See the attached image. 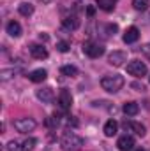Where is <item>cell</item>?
Wrapping results in <instances>:
<instances>
[{"label": "cell", "instance_id": "7402d4cb", "mask_svg": "<svg viewBox=\"0 0 150 151\" xmlns=\"http://www.w3.org/2000/svg\"><path fill=\"white\" fill-rule=\"evenodd\" d=\"M60 72L64 76H69V77H73V76L78 74V69H76L74 65H64L62 69H60Z\"/></svg>", "mask_w": 150, "mask_h": 151}, {"label": "cell", "instance_id": "9a60e30c", "mask_svg": "<svg viewBox=\"0 0 150 151\" xmlns=\"http://www.w3.org/2000/svg\"><path fill=\"white\" fill-rule=\"evenodd\" d=\"M62 23H64V28H67V30H76V28L79 27V19H78V16H67Z\"/></svg>", "mask_w": 150, "mask_h": 151}, {"label": "cell", "instance_id": "8992f818", "mask_svg": "<svg viewBox=\"0 0 150 151\" xmlns=\"http://www.w3.org/2000/svg\"><path fill=\"white\" fill-rule=\"evenodd\" d=\"M108 62L113 67H122L127 62V53H124V51H113L111 55L108 56Z\"/></svg>", "mask_w": 150, "mask_h": 151}, {"label": "cell", "instance_id": "52a82bcc", "mask_svg": "<svg viewBox=\"0 0 150 151\" xmlns=\"http://www.w3.org/2000/svg\"><path fill=\"white\" fill-rule=\"evenodd\" d=\"M71 104H73V95H71V91H69V90H60V93H58V106H60L62 109H69Z\"/></svg>", "mask_w": 150, "mask_h": 151}, {"label": "cell", "instance_id": "83f0119b", "mask_svg": "<svg viewBox=\"0 0 150 151\" xmlns=\"http://www.w3.org/2000/svg\"><path fill=\"white\" fill-rule=\"evenodd\" d=\"M106 28H108V34H115V32L118 30V27H117V25H108Z\"/></svg>", "mask_w": 150, "mask_h": 151}, {"label": "cell", "instance_id": "44dd1931", "mask_svg": "<svg viewBox=\"0 0 150 151\" xmlns=\"http://www.w3.org/2000/svg\"><path fill=\"white\" fill-rule=\"evenodd\" d=\"M18 72H20L18 69H4V70L0 72V79H2V81H7V79H11L12 76H16Z\"/></svg>", "mask_w": 150, "mask_h": 151}, {"label": "cell", "instance_id": "277c9868", "mask_svg": "<svg viewBox=\"0 0 150 151\" xmlns=\"http://www.w3.org/2000/svg\"><path fill=\"white\" fill-rule=\"evenodd\" d=\"M104 46H101V44H95V42H87V44H83V53L88 56V58H99V56H103L104 55Z\"/></svg>", "mask_w": 150, "mask_h": 151}, {"label": "cell", "instance_id": "ba28073f", "mask_svg": "<svg viewBox=\"0 0 150 151\" xmlns=\"http://www.w3.org/2000/svg\"><path fill=\"white\" fill-rule=\"evenodd\" d=\"M36 95H37V99L42 102V104H51L53 99H55V93H53L51 88H41V90H37Z\"/></svg>", "mask_w": 150, "mask_h": 151}, {"label": "cell", "instance_id": "f546056e", "mask_svg": "<svg viewBox=\"0 0 150 151\" xmlns=\"http://www.w3.org/2000/svg\"><path fill=\"white\" fill-rule=\"evenodd\" d=\"M39 37H41V40H48V35H46V34H41Z\"/></svg>", "mask_w": 150, "mask_h": 151}, {"label": "cell", "instance_id": "4fadbf2b", "mask_svg": "<svg viewBox=\"0 0 150 151\" xmlns=\"http://www.w3.org/2000/svg\"><path fill=\"white\" fill-rule=\"evenodd\" d=\"M46 76H48V72H46L44 69H36V70H32V72L28 74V79H30L32 83H42V81L46 79Z\"/></svg>", "mask_w": 150, "mask_h": 151}, {"label": "cell", "instance_id": "5b68a950", "mask_svg": "<svg viewBox=\"0 0 150 151\" xmlns=\"http://www.w3.org/2000/svg\"><path fill=\"white\" fill-rule=\"evenodd\" d=\"M14 128L20 132V134H28L36 128V121L32 118H20L14 121Z\"/></svg>", "mask_w": 150, "mask_h": 151}, {"label": "cell", "instance_id": "d4e9b609", "mask_svg": "<svg viewBox=\"0 0 150 151\" xmlns=\"http://www.w3.org/2000/svg\"><path fill=\"white\" fill-rule=\"evenodd\" d=\"M7 151H21V144L18 141H11L7 144Z\"/></svg>", "mask_w": 150, "mask_h": 151}, {"label": "cell", "instance_id": "6da1fadb", "mask_svg": "<svg viewBox=\"0 0 150 151\" xmlns=\"http://www.w3.org/2000/svg\"><path fill=\"white\" fill-rule=\"evenodd\" d=\"M124 84H125L124 77L118 76V74L104 76V77L101 79V86H103V90H106V91H110V93H117L118 90H122Z\"/></svg>", "mask_w": 150, "mask_h": 151}, {"label": "cell", "instance_id": "4dcf8cb0", "mask_svg": "<svg viewBox=\"0 0 150 151\" xmlns=\"http://www.w3.org/2000/svg\"><path fill=\"white\" fill-rule=\"evenodd\" d=\"M136 151H145V150H143V148H138V150H136Z\"/></svg>", "mask_w": 150, "mask_h": 151}, {"label": "cell", "instance_id": "1f68e13d", "mask_svg": "<svg viewBox=\"0 0 150 151\" xmlns=\"http://www.w3.org/2000/svg\"><path fill=\"white\" fill-rule=\"evenodd\" d=\"M41 2H46V4H48V2H51V0H41Z\"/></svg>", "mask_w": 150, "mask_h": 151}, {"label": "cell", "instance_id": "2e32d148", "mask_svg": "<svg viewBox=\"0 0 150 151\" xmlns=\"http://www.w3.org/2000/svg\"><path fill=\"white\" fill-rule=\"evenodd\" d=\"M18 12L21 14V16H32L34 14V5H30L28 2H21L20 5H18Z\"/></svg>", "mask_w": 150, "mask_h": 151}, {"label": "cell", "instance_id": "8fae6325", "mask_svg": "<svg viewBox=\"0 0 150 151\" xmlns=\"http://www.w3.org/2000/svg\"><path fill=\"white\" fill-rule=\"evenodd\" d=\"M140 39V30L136 28V27H129L127 30H125V34H124V42L125 44H133V42H136Z\"/></svg>", "mask_w": 150, "mask_h": 151}, {"label": "cell", "instance_id": "ffe728a7", "mask_svg": "<svg viewBox=\"0 0 150 151\" xmlns=\"http://www.w3.org/2000/svg\"><path fill=\"white\" fill-rule=\"evenodd\" d=\"M150 5L149 0H133V7L136 9V11H147Z\"/></svg>", "mask_w": 150, "mask_h": 151}, {"label": "cell", "instance_id": "9c48e42d", "mask_svg": "<svg viewBox=\"0 0 150 151\" xmlns=\"http://www.w3.org/2000/svg\"><path fill=\"white\" fill-rule=\"evenodd\" d=\"M117 148L120 151H131L134 148V139L131 135H122L118 141H117Z\"/></svg>", "mask_w": 150, "mask_h": 151}, {"label": "cell", "instance_id": "30bf717a", "mask_svg": "<svg viewBox=\"0 0 150 151\" xmlns=\"http://www.w3.org/2000/svg\"><path fill=\"white\" fill-rule=\"evenodd\" d=\"M30 55L36 60H44V58H48V49L41 44H32L30 46Z\"/></svg>", "mask_w": 150, "mask_h": 151}, {"label": "cell", "instance_id": "e0dca14e", "mask_svg": "<svg viewBox=\"0 0 150 151\" xmlns=\"http://www.w3.org/2000/svg\"><path fill=\"white\" fill-rule=\"evenodd\" d=\"M124 127H125V128H127V127H129V128H133V130H134V132H136L138 135H141V137H143V135L147 134L145 127H143L141 123H136V121H129V123L125 121V123H124Z\"/></svg>", "mask_w": 150, "mask_h": 151}, {"label": "cell", "instance_id": "d6986e66", "mask_svg": "<svg viewBox=\"0 0 150 151\" xmlns=\"http://www.w3.org/2000/svg\"><path fill=\"white\" fill-rule=\"evenodd\" d=\"M97 2V5H99V9H103V11H106V12H110L115 9V4L118 2V0H95Z\"/></svg>", "mask_w": 150, "mask_h": 151}, {"label": "cell", "instance_id": "7a4b0ae2", "mask_svg": "<svg viewBox=\"0 0 150 151\" xmlns=\"http://www.w3.org/2000/svg\"><path fill=\"white\" fill-rule=\"evenodd\" d=\"M85 144V141L74 134V132H67L62 139H60V146L64 148V151H74V150H79L81 146Z\"/></svg>", "mask_w": 150, "mask_h": 151}, {"label": "cell", "instance_id": "484cf974", "mask_svg": "<svg viewBox=\"0 0 150 151\" xmlns=\"http://www.w3.org/2000/svg\"><path fill=\"white\" fill-rule=\"evenodd\" d=\"M46 125H48V127H57V125H58V118H57V116L48 118V119H46Z\"/></svg>", "mask_w": 150, "mask_h": 151}, {"label": "cell", "instance_id": "f1b7e54d", "mask_svg": "<svg viewBox=\"0 0 150 151\" xmlns=\"http://www.w3.org/2000/svg\"><path fill=\"white\" fill-rule=\"evenodd\" d=\"M87 14H88V16H94V14H95V7H94V5H88V7H87Z\"/></svg>", "mask_w": 150, "mask_h": 151}, {"label": "cell", "instance_id": "3957f363", "mask_svg": "<svg viewBox=\"0 0 150 151\" xmlns=\"http://www.w3.org/2000/svg\"><path fill=\"white\" fill-rule=\"evenodd\" d=\"M127 72L131 76H134V77H143V76H147L149 69L141 60H133V62L127 63Z\"/></svg>", "mask_w": 150, "mask_h": 151}, {"label": "cell", "instance_id": "cb8c5ba5", "mask_svg": "<svg viewBox=\"0 0 150 151\" xmlns=\"http://www.w3.org/2000/svg\"><path fill=\"white\" fill-rule=\"evenodd\" d=\"M57 49H58L60 53H67V51H69V42H66V40L57 42Z\"/></svg>", "mask_w": 150, "mask_h": 151}, {"label": "cell", "instance_id": "ac0fdd59", "mask_svg": "<svg viewBox=\"0 0 150 151\" xmlns=\"http://www.w3.org/2000/svg\"><path fill=\"white\" fill-rule=\"evenodd\" d=\"M122 111L127 114V116H136L138 111H140V107H138V104H136V102H125V104H124V107H122Z\"/></svg>", "mask_w": 150, "mask_h": 151}, {"label": "cell", "instance_id": "4316f807", "mask_svg": "<svg viewBox=\"0 0 150 151\" xmlns=\"http://www.w3.org/2000/svg\"><path fill=\"white\" fill-rule=\"evenodd\" d=\"M131 86H133L134 90H138V91H143V90H145V86H143V84H140V83H133Z\"/></svg>", "mask_w": 150, "mask_h": 151}, {"label": "cell", "instance_id": "5bb4252c", "mask_svg": "<svg viewBox=\"0 0 150 151\" xmlns=\"http://www.w3.org/2000/svg\"><path fill=\"white\" fill-rule=\"evenodd\" d=\"M117 130H118V123L115 119H108L106 125H104V135L106 137H113L117 134Z\"/></svg>", "mask_w": 150, "mask_h": 151}, {"label": "cell", "instance_id": "603a6c76", "mask_svg": "<svg viewBox=\"0 0 150 151\" xmlns=\"http://www.w3.org/2000/svg\"><path fill=\"white\" fill-rule=\"evenodd\" d=\"M36 139L34 137H30V139H27V141H23L21 142V151H32L34 150V146H36Z\"/></svg>", "mask_w": 150, "mask_h": 151}, {"label": "cell", "instance_id": "7c38bea8", "mask_svg": "<svg viewBox=\"0 0 150 151\" xmlns=\"http://www.w3.org/2000/svg\"><path fill=\"white\" fill-rule=\"evenodd\" d=\"M5 30H7V34H9L11 37H20V35H21V25H20L18 21H14V19L7 23Z\"/></svg>", "mask_w": 150, "mask_h": 151}]
</instances>
